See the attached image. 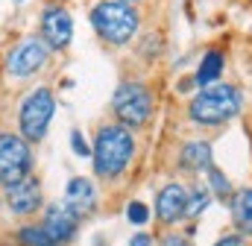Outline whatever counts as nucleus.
Masks as SVG:
<instances>
[{
    "label": "nucleus",
    "instance_id": "nucleus-20",
    "mask_svg": "<svg viewBox=\"0 0 252 246\" xmlns=\"http://www.w3.org/2000/svg\"><path fill=\"white\" fill-rule=\"evenodd\" d=\"M70 150H73L79 158L91 155V147L85 144V138H82V132H79V129H73V132H70Z\"/></svg>",
    "mask_w": 252,
    "mask_h": 246
},
{
    "label": "nucleus",
    "instance_id": "nucleus-24",
    "mask_svg": "<svg viewBox=\"0 0 252 246\" xmlns=\"http://www.w3.org/2000/svg\"><path fill=\"white\" fill-rule=\"evenodd\" d=\"M121 3H129V6H132V3H138V0H121Z\"/></svg>",
    "mask_w": 252,
    "mask_h": 246
},
{
    "label": "nucleus",
    "instance_id": "nucleus-3",
    "mask_svg": "<svg viewBox=\"0 0 252 246\" xmlns=\"http://www.w3.org/2000/svg\"><path fill=\"white\" fill-rule=\"evenodd\" d=\"M91 27L94 32L115 44V47H124L129 44L135 35H138V27H141V18H138V9L121 3V0H100L94 9H91Z\"/></svg>",
    "mask_w": 252,
    "mask_h": 246
},
{
    "label": "nucleus",
    "instance_id": "nucleus-12",
    "mask_svg": "<svg viewBox=\"0 0 252 246\" xmlns=\"http://www.w3.org/2000/svg\"><path fill=\"white\" fill-rule=\"evenodd\" d=\"M64 205L82 220V217H88L94 208H97V187L91 179H85V176H73L67 187H64Z\"/></svg>",
    "mask_w": 252,
    "mask_h": 246
},
{
    "label": "nucleus",
    "instance_id": "nucleus-22",
    "mask_svg": "<svg viewBox=\"0 0 252 246\" xmlns=\"http://www.w3.org/2000/svg\"><path fill=\"white\" fill-rule=\"evenodd\" d=\"M158 246H190V241L185 235H176V232H173V235H164Z\"/></svg>",
    "mask_w": 252,
    "mask_h": 246
},
{
    "label": "nucleus",
    "instance_id": "nucleus-17",
    "mask_svg": "<svg viewBox=\"0 0 252 246\" xmlns=\"http://www.w3.org/2000/svg\"><path fill=\"white\" fill-rule=\"evenodd\" d=\"M208 190H211V196H217V199H223V202H229V199L235 196V187H232L229 176H226L220 167H211V170H208Z\"/></svg>",
    "mask_w": 252,
    "mask_h": 246
},
{
    "label": "nucleus",
    "instance_id": "nucleus-10",
    "mask_svg": "<svg viewBox=\"0 0 252 246\" xmlns=\"http://www.w3.org/2000/svg\"><path fill=\"white\" fill-rule=\"evenodd\" d=\"M41 229H44L59 246H67V244H73V238H76V232H79V217H76L64 202H50L47 211H44Z\"/></svg>",
    "mask_w": 252,
    "mask_h": 246
},
{
    "label": "nucleus",
    "instance_id": "nucleus-23",
    "mask_svg": "<svg viewBox=\"0 0 252 246\" xmlns=\"http://www.w3.org/2000/svg\"><path fill=\"white\" fill-rule=\"evenodd\" d=\"M129 246H153V238H150L147 232H138V235L129 238Z\"/></svg>",
    "mask_w": 252,
    "mask_h": 246
},
{
    "label": "nucleus",
    "instance_id": "nucleus-5",
    "mask_svg": "<svg viewBox=\"0 0 252 246\" xmlns=\"http://www.w3.org/2000/svg\"><path fill=\"white\" fill-rule=\"evenodd\" d=\"M112 112L121 121V126H126L129 132L147 126L150 115H153V91L144 82H135V79L121 82L115 97H112Z\"/></svg>",
    "mask_w": 252,
    "mask_h": 246
},
{
    "label": "nucleus",
    "instance_id": "nucleus-16",
    "mask_svg": "<svg viewBox=\"0 0 252 246\" xmlns=\"http://www.w3.org/2000/svg\"><path fill=\"white\" fill-rule=\"evenodd\" d=\"M15 241H18V246H59L44 229H41V223H27V226H21V229L15 232Z\"/></svg>",
    "mask_w": 252,
    "mask_h": 246
},
{
    "label": "nucleus",
    "instance_id": "nucleus-11",
    "mask_svg": "<svg viewBox=\"0 0 252 246\" xmlns=\"http://www.w3.org/2000/svg\"><path fill=\"white\" fill-rule=\"evenodd\" d=\"M185 208H188V187L179 182H167L158 196H156V220L164 226H173L179 220H185Z\"/></svg>",
    "mask_w": 252,
    "mask_h": 246
},
{
    "label": "nucleus",
    "instance_id": "nucleus-4",
    "mask_svg": "<svg viewBox=\"0 0 252 246\" xmlns=\"http://www.w3.org/2000/svg\"><path fill=\"white\" fill-rule=\"evenodd\" d=\"M56 112V97L50 88H35L24 97L21 109H18V126H21V138L27 144H38L47 135V126L53 121Z\"/></svg>",
    "mask_w": 252,
    "mask_h": 246
},
{
    "label": "nucleus",
    "instance_id": "nucleus-6",
    "mask_svg": "<svg viewBox=\"0 0 252 246\" xmlns=\"http://www.w3.org/2000/svg\"><path fill=\"white\" fill-rule=\"evenodd\" d=\"M32 173V150L21 135L12 132H0V184L12 187V184L30 179Z\"/></svg>",
    "mask_w": 252,
    "mask_h": 246
},
{
    "label": "nucleus",
    "instance_id": "nucleus-2",
    "mask_svg": "<svg viewBox=\"0 0 252 246\" xmlns=\"http://www.w3.org/2000/svg\"><path fill=\"white\" fill-rule=\"evenodd\" d=\"M244 109V91L229 82L208 85L196 91L188 103V118L196 126H223Z\"/></svg>",
    "mask_w": 252,
    "mask_h": 246
},
{
    "label": "nucleus",
    "instance_id": "nucleus-7",
    "mask_svg": "<svg viewBox=\"0 0 252 246\" xmlns=\"http://www.w3.org/2000/svg\"><path fill=\"white\" fill-rule=\"evenodd\" d=\"M47 56H50V47L38 38V35H27L21 38L9 56H6V70L15 76V79H27L32 73H38L44 64H47Z\"/></svg>",
    "mask_w": 252,
    "mask_h": 246
},
{
    "label": "nucleus",
    "instance_id": "nucleus-15",
    "mask_svg": "<svg viewBox=\"0 0 252 246\" xmlns=\"http://www.w3.org/2000/svg\"><path fill=\"white\" fill-rule=\"evenodd\" d=\"M223 53L220 50H208L202 62L196 64V73L190 76V82L193 85H199V88H208V85H217V79H220V73H223Z\"/></svg>",
    "mask_w": 252,
    "mask_h": 246
},
{
    "label": "nucleus",
    "instance_id": "nucleus-26",
    "mask_svg": "<svg viewBox=\"0 0 252 246\" xmlns=\"http://www.w3.org/2000/svg\"><path fill=\"white\" fill-rule=\"evenodd\" d=\"M15 3H21V0H15Z\"/></svg>",
    "mask_w": 252,
    "mask_h": 246
},
{
    "label": "nucleus",
    "instance_id": "nucleus-8",
    "mask_svg": "<svg viewBox=\"0 0 252 246\" xmlns=\"http://www.w3.org/2000/svg\"><path fill=\"white\" fill-rule=\"evenodd\" d=\"M3 190H6L3 202H6L12 217H30V214H35L44 205V190H41V182L35 176L12 184V187H3Z\"/></svg>",
    "mask_w": 252,
    "mask_h": 246
},
{
    "label": "nucleus",
    "instance_id": "nucleus-21",
    "mask_svg": "<svg viewBox=\"0 0 252 246\" xmlns=\"http://www.w3.org/2000/svg\"><path fill=\"white\" fill-rule=\"evenodd\" d=\"M211 246H247L244 235H223L220 241H214Z\"/></svg>",
    "mask_w": 252,
    "mask_h": 246
},
{
    "label": "nucleus",
    "instance_id": "nucleus-18",
    "mask_svg": "<svg viewBox=\"0 0 252 246\" xmlns=\"http://www.w3.org/2000/svg\"><path fill=\"white\" fill-rule=\"evenodd\" d=\"M211 205V190L208 187H202V184H196V187H190L188 190V208H185V217H199L205 208Z\"/></svg>",
    "mask_w": 252,
    "mask_h": 246
},
{
    "label": "nucleus",
    "instance_id": "nucleus-13",
    "mask_svg": "<svg viewBox=\"0 0 252 246\" xmlns=\"http://www.w3.org/2000/svg\"><path fill=\"white\" fill-rule=\"evenodd\" d=\"M214 167V150L208 141H188L179 153V170L185 173H208Z\"/></svg>",
    "mask_w": 252,
    "mask_h": 246
},
{
    "label": "nucleus",
    "instance_id": "nucleus-9",
    "mask_svg": "<svg viewBox=\"0 0 252 246\" xmlns=\"http://www.w3.org/2000/svg\"><path fill=\"white\" fill-rule=\"evenodd\" d=\"M73 38V21L67 15V9L59 3H50L41 12V41L50 50H64Z\"/></svg>",
    "mask_w": 252,
    "mask_h": 246
},
{
    "label": "nucleus",
    "instance_id": "nucleus-1",
    "mask_svg": "<svg viewBox=\"0 0 252 246\" xmlns=\"http://www.w3.org/2000/svg\"><path fill=\"white\" fill-rule=\"evenodd\" d=\"M135 155V138L132 132L121 123H106L97 129L94 147H91V161H94V173L100 179H118L124 176L126 167L132 164Z\"/></svg>",
    "mask_w": 252,
    "mask_h": 246
},
{
    "label": "nucleus",
    "instance_id": "nucleus-19",
    "mask_svg": "<svg viewBox=\"0 0 252 246\" xmlns=\"http://www.w3.org/2000/svg\"><path fill=\"white\" fill-rule=\"evenodd\" d=\"M126 220L129 223H135V226H144V223H150V208L144 205V202H129L126 205Z\"/></svg>",
    "mask_w": 252,
    "mask_h": 246
},
{
    "label": "nucleus",
    "instance_id": "nucleus-14",
    "mask_svg": "<svg viewBox=\"0 0 252 246\" xmlns=\"http://www.w3.org/2000/svg\"><path fill=\"white\" fill-rule=\"evenodd\" d=\"M229 208H232V223L238 235H252V187L235 190V196L229 199Z\"/></svg>",
    "mask_w": 252,
    "mask_h": 246
},
{
    "label": "nucleus",
    "instance_id": "nucleus-25",
    "mask_svg": "<svg viewBox=\"0 0 252 246\" xmlns=\"http://www.w3.org/2000/svg\"><path fill=\"white\" fill-rule=\"evenodd\" d=\"M0 208H3V196H0Z\"/></svg>",
    "mask_w": 252,
    "mask_h": 246
}]
</instances>
